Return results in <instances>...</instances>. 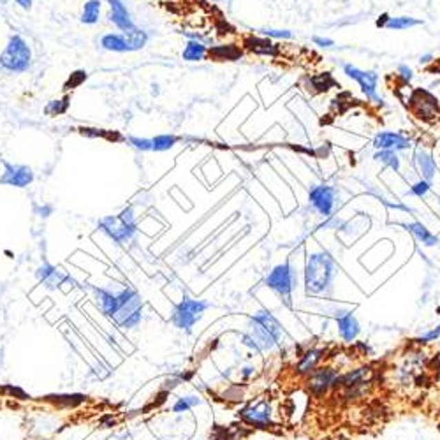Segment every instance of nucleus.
Listing matches in <instances>:
<instances>
[{"label":"nucleus","instance_id":"nucleus-6","mask_svg":"<svg viewBox=\"0 0 440 440\" xmlns=\"http://www.w3.org/2000/svg\"><path fill=\"white\" fill-rule=\"evenodd\" d=\"M32 60H34L32 48L28 46V43L20 34H14V36L9 37L8 44L0 53V67L6 72H11V74L27 72L32 67Z\"/></svg>","mask_w":440,"mask_h":440},{"label":"nucleus","instance_id":"nucleus-21","mask_svg":"<svg viewBox=\"0 0 440 440\" xmlns=\"http://www.w3.org/2000/svg\"><path fill=\"white\" fill-rule=\"evenodd\" d=\"M414 168H416L421 180L425 181H432L437 173L435 159L425 148H416V152H414Z\"/></svg>","mask_w":440,"mask_h":440},{"label":"nucleus","instance_id":"nucleus-42","mask_svg":"<svg viewBox=\"0 0 440 440\" xmlns=\"http://www.w3.org/2000/svg\"><path fill=\"white\" fill-rule=\"evenodd\" d=\"M398 76H400V78L403 79L405 83H409V81H412L414 72L409 66H400L398 67Z\"/></svg>","mask_w":440,"mask_h":440},{"label":"nucleus","instance_id":"nucleus-41","mask_svg":"<svg viewBox=\"0 0 440 440\" xmlns=\"http://www.w3.org/2000/svg\"><path fill=\"white\" fill-rule=\"evenodd\" d=\"M34 213L43 219H48V217L53 213V206L52 205H34Z\"/></svg>","mask_w":440,"mask_h":440},{"label":"nucleus","instance_id":"nucleus-26","mask_svg":"<svg viewBox=\"0 0 440 440\" xmlns=\"http://www.w3.org/2000/svg\"><path fill=\"white\" fill-rule=\"evenodd\" d=\"M44 400L57 405L60 409H76V407H79V405H83L87 401V397L81 393H59L48 394V397H44Z\"/></svg>","mask_w":440,"mask_h":440},{"label":"nucleus","instance_id":"nucleus-28","mask_svg":"<svg viewBox=\"0 0 440 440\" xmlns=\"http://www.w3.org/2000/svg\"><path fill=\"white\" fill-rule=\"evenodd\" d=\"M101 14H103V2L101 0H87L79 14V21L83 25H97L101 21Z\"/></svg>","mask_w":440,"mask_h":440},{"label":"nucleus","instance_id":"nucleus-1","mask_svg":"<svg viewBox=\"0 0 440 440\" xmlns=\"http://www.w3.org/2000/svg\"><path fill=\"white\" fill-rule=\"evenodd\" d=\"M337 263L330 252L319 250L308 254L303 272V286L308 296H330L333 291Z\"/></svg>","mask_w":440,"mask_h":440},{"label":"nucleus","instance_id":"nucleus-49","mask_svg":"<svg viewBox=\"0 0 440 440\" xmlns=\"http://www.w3.org/2000/svg\"><path fill=\"white\" fill-rule=\"evenodd\" d=\"M439 430H440V425H439Z\"/></svg>","mask_w":440,"mask_h":440},{"label":"nucleus","instance_id":"nucleus-9","mask_svg":"<svg viewBox=\"0 0 440 440\" xmlns=\"http://www.w3.org/2000/svg\"><path fill=\"white\" fill-rule=\"evenodd\" d=\"M240 419L243 421L247 426L257 430H270L275 426L273 421V405L270 398L259 397L257 400L250 401L245 407H241L238 412Z\"/></svg>","mask_w":440,"mask_h":440},{"label":"nucleus","instance_id":"nucleus-29","mask_svg":"<svg viewBox=\"0 0 440 440\" xmlns=\"http://www.w3.org/2000/svg\"><path fill=\"white\" fill-rule=\"evenodd\" d=\"M419 25H423V20H417L412 16H394V18L388 16V20H386L382 28H388V30H409V28L419 27Z\"/></svg>","mask_w":440,"mask_h":440},{"label":"nucleus","instance_id":"nucleus-18","mask_svg":"<svg viewBox=\"0 0 440 440\" xmlns=\"http://www.w3.org/2000/svg\"><path fill=\"white\" fill-rule=\"evenodd\" d=\"M412 146L407 136L401 132H393V130H386V132H379L374 138V148L375 150H391V152H403Z\"/></svg>","mask_w":440,"mask_h":440},{"label":"nucleus","instance_id":"nucleus-43","mask_svg":"<svg viewBox=\"0 0 440 440\" xmlns=\"http://www.w3.org/2000/svg\"><path fill=\"white\" fill-rule=\"evenodd\" d=\"M379 199H381L382 203H384V205L388 206V208L400 210V212H412V208H409V206H407V205H401V203H391V201L384 199V197H381V196H379Z\"/></svg>","mask_w":440,"mask_h":440},{"label":"nucleus","instance_id":"nucleus-22","mask_svg":"<svg viewBox=\"0 0 440 440\" xmlns=\"http://www.w3.org/2000/svg\"><path fill=\"white\" fill-rule=\"evenodd\" d=\"M101 48L111 53H132V48H130L129 39H127V34L123 32H110V34H104L101 37Z\"/></svg>","mask_w":440,"mask_h":440},{"label":"nucleus","instance_id":"nucleus-48","mask_svg":"<svg viewBox=\"0 0 440 440\" xmlns=\"http://www.w3.org/2000/svg\"><path fill=\"white\" fill-rule=\"evenodd\" d=\"M212 2H222V0H212Z\"/></svg>","mask_w":440,"mask_h":440},{"label":"nucleus","instance_id":"nucleus-40","mask_svg":"<svg viewBox=\"0 0 440 440\" xmlns=\"http://www.w3.org/2000/svg\"><path fill=\"white\" fill-rule=\"evenodd\" d=\"M430 189H432V183H430V181L419 180L410 187V194L416 197H425L426 194L430 192Z\"/></svg>","mask_w":440,"mask_h":440},{"label":"nucleus","instance_id":"nucleus-7","mask_svg":"<svg viewBox=\"0 0 440 440\" xmlns=\"http://www.w3.org/2000/svg\"><path fill=\"white\" fill-rule=\"evenodd\" d=\"M296 283H298V275H296V270L289 261L282 264H277L272 272L268 273L266 277V286L279 296L283 301V305L289 308H292V292L296 289Z\"/></svg>","mask_w":440,"mask_h":440},{"label":"nucleus","instance_id":"nucleus-12","mask_svg":"<svg viewBox=\"0 0 440 440\" xmlns=\"http://www.w3.org/2000/svg\"><path fill=\"white\" fill-rule=\"evenodd\" d=\"M343 72H346L347 78L354 79L358 83L359 88H361L363 94L366 95V99H370L372 103L382 104V97H379L377 94V85H379V74L375 71H363L359 67L352 66V63H343Z\"/></svg>","mask_w":440,"mask_h":440},{"label":"nucleus","instance_id":"nucleus-45","mask_svg":"<svg viewBox=\"0 0 440 440\" xmlns=\"http://www.w3.org/2000/svg\"><path fill=\"white\" fill-rule=\"evenodd\" d=\"M14 4L18 6V8L25 9V11H30L32 4H34V0H14Z\"/></svg>","mask_w":440,"mask_h":440},{"label":"nucleus","instance_id":"nucleus-19","mask_svg":"<svg viewBox=\"0 0 440 440\" xmlns=\"http://www.w3.org/2000/svg\"><path fill=\"white\" fill-rule=\"evenodd\" d=\"M92 292H94V301L97 305V308L101 310V314L104 317L111 319L113 321L114 315L118 312V298L117 292L110 291L106 287H97L92 286Z\"/></svg>","mask_w":440,"mask_h":440},{"label":"nucleus","instance_id":"nucleus-39","mask_svg":"<svg viewBox=\"0 0 440 440\" xmlns=\"http://www.w3.org/2000/svg\"><path fill=\"white\" fill-rule=\"evenodd\" d=\"M439 338H440V324L439 326L432 328L430 331H426V333H423L419 338H416V343H419V346H425V343L435 342V340H439Z\"/></svg>","mask_w":440,"mask_h":440},{"label":"nucleus","instance_id":"nucleus-14","mask_svg":"<svg viewBox=\"0 0 440 440\" xmlns=\"http://www.w3.org/2000/svg\"><path fill=\"white\" fill-rule=\"evenodd\" d=\"M36 277L48 289H63V291H69V289L78 286V282L71 275H67L62 268L53 266L50 263L41 264L36 270Z\"/></svg>","mask_w":440,"mask_h":440},{"label":"nucleus","instance_id":"nucleus-36","mask_svg":"<svg viewBox=\"0 0 440 440\" xmlns=\"http://www.w3.org/2000/svg\"><path fill=\"white\" fill-rule=\"evenodd\" d=\"M261 36L268 37V39H292L294 34L291 30H280V28H263Z\"/></svg>","mask_w":440,"mask_h":440},{"label":"nucleus","instance_id":"nucleus-34","mask_svg":"<svg viewBox=\"0 0 440 440\" xmlns=\"http://www.w3.org/2000/svg\"><path fill=\"white\" fill-rule=\"evenodd\" d=\"M201 403V398L196 397V394H189V397H181L174 401L173 405V412L174 414H183L189 412L190 409L197 407Z\"/></svg>","mask_w":440,"mask_h":440},{"label":"nucleus","instance_id":"nucleus-30","mask_svg":"<svg viewBox=\"0 0 440 440\" xmlns=\"http://www.w3.org/2000/svg\"><path fill=\"white\" fill-rule=\"evenodd\" d=\"M208 57L210 59H215L219 62H232V60H238L241 57V50L240 48L232 46V44H228V46H215V48H208Z\"/></svg>","mask_w":440,"mask_h":440},{"label":"nucleus","instance_id":"nucleus-13","mask_svg":"<svg viewBox=\"0 0 440 440\" xmlns=\"http://www.w3.org/2000/svg\"><path fill=\"white\" fill-rule=\"evenodd\" d=\"M2 174H0V185L14 187V189H27L28 185L34 183V171L27 164H14V162L2 161Z\"/></svg>","mask_w":440,"mask_h":440},{"label":"nucleus","instance_id":"nucleus-15","mask_svg":"<svg viewBox=\"0 0 440 440\" xmlns=\"http://www.w3.org/2000/svg\"><path fill=\"white\" fill-rule=\"evenodd\" d=\"M333 314L334 321H337L340 338H342L343 342L352 343L354 340L359 337V333H361V326H359L358 319H356L354 312L347 310V308H337Z\"/></svg>","mask_w":440,"mask_h":440},{"label":"nucleus","instance_id":"nucleus-4","mask_svg":"<svg viewBox=\"0 0 440 440\" xmlns=\"http://www.w3.org/2000/svg\"><path fill=\"white\" fill-rule=\"evenodd\" d=\"M375 372L370 365L358 366V368L349 370L346 374H340L337 382V393L346 401H356L366 397L370 389L374 388Z\"/></svg>","mask_w":440,"mask_h":440},{"label":"nucleus","instance_id":"nucleus-46","mask_svg":"<svg viewBox=\"0 0 440 440\" xmlns=\"http://www.w3.org/2000/svg\"><path fill=\"white\" fill-rule=\"evenodd\" d=\"M252 375H256V368H254V366H245V368L241 370V379H248L252 377Z\"/></svg>","mask_w":440,"mask_h":440},{"label":"nucleus","instance_id":"nucleus-3","mask_svg":"<svg viewBox=\"0 0 440 440\" xmlns=\"http://www.w3.org/2000/svg\"><path fill=\"white\" fill-rule=\"evenodd\" d=\"M97 229L108 236L113 243L126 245L134 240L138 232V222H136V212L132 206H127L117 215H106L97 222Z\"/></svg>","mask_w":440,"mask_h":440},{"label":"nucleus","instance_id":"nucleus-2","mask_svg":"<svg viewBox=\"0 0 440 440\" xmlns=\"http://www.w3.org/2000/svg\"><path fill=\"white\" fill-rule=\"evenodd\" d=\"M248 337L259 352H272L282 343L283 328L270 310H259L248 319Z\"/></svg>","mask_w":440,"mask_h":440},{"label":"nucleus","instance_id":"nucleus-17","mask_svg":"<svg viewBox=\"0 0 440 440\" xmlns=\"http://www.w3.org/2000/svg\"><path fill=\"white\" fill-rule=\"evenodd\" d=\"M326 354L328 350L323 349V347H310V349H307L305 352H301L294 368L296 375L303 379L307 377V375H310L315 368L321 366L323 359L326 358Z\"/></svg>","mask_w":440,"mask_h":440},{"label":"nucleus","instance_id":"nucleus-5","mask_svg":"<svg viewBox=\"0 0 440 440\" xmlns=\"http://www.w3.org/2000/svg\"><path fill=\"white\" fill-rule=\"evenodd\" d=\"M118 298V312L114 315L113 323L120 330H134L141 324L145 317V305L139 296V292L132 287H122L117 291Z\"/></svg>","mask_w":440,"mask_h":440},{"label":"nucleus","instance_id":"nucleus-37","mask_svg":"<svg viewBox=\"0 0 440 440\" xmlns=\"http://www.w3.org/2000/svg\"><path fill=\"white\" fill-rule=\"evenodd\" d=\"M127 143L130 146H134L139 152H152L154 146H152V138H139V136H129L127 138Z\"/></svg>","mask_w":440,"mask_h":440},{"label":"nucleus","instance_id":"nucleus-47","mask_svg":"<svg viewBox=\"0 0 440 440\" xmlns=\"http://www.w3.org/2000/svg\"><path fill=\"white\" fill-rule=\"evenodd\" d=\"M430 59H432V57H430V55H426V57H421V62H430Z\"/></svg>","mask_w":440,"mask_h":440},{"label":"nucleus","instance_id":"nucleus-25","mask_svg":"<svg viewBox=\"0 0 440 440\" xmlns=\"http://www.w3.org/2000/svg\"><path fill=\"white\" fill-rule=\"evenodd\" d=\"M400 226L403 229H407V231H409L419 243L425 245V247H435V245L439 243V238H437L426 226L421 224V222H405V224Z\"/></svg>","mask_w":440,"mask_h":440},{"label":"nucleus","instance_id":"nucleus-16","mask_svg":"<svg viewBox=\"0 0 440 440\" xmlns=\"http://www.w3.org/2000/svg\"><path fill=\"white\" fill-rule=\"evenodd\" d=\"M108 8H110V18L111 23L118 28L120 32H132L136 28V23H134L132 16H130L129 8L123 0H106Z\"/></svg>","mask_w":440,"mask_h":440},{"label":"nucleus","instance_id":"nucleus-27","mask_svg":"<svg viewBox=\"0 0 440 440\" xmlns=\"http://www.w3.org/2000/svg\"><path fill=\"white\" fill-rule=\"evenodd\" d=\"M208 57V46L203 41L189 39L185 44L183 52H181V59L185 62H201Z\"/></svg>","mask_w":440,"mask_h":440},{"label":"nucleus","instance_id":"nucleus-31","mask_svg":"<svg viewBox=\"0 0 440 440\" xmlns=\"http://www.w3.org/2000/svg\"><path fill=\"white\" fill-rule=\"evenodd\" d=\"M333 85H337V83L331 78L330 72L310 76V79H308V90L312 92H328Z\"/></svg>","mask_w":440,"mask_h":440},{"label":"nucleus","instance_id":"nucleus-32","mask_svg":"<svg viewBox=\"0 0 440 440\" xmlns=\"http://www.w3.org/2000/svg\"><path fill=\"white\" fill-rule=\"evenodd\" d=\"M178 141H180V138L174 134H159V136L152 138V146H154L152 152H168V150L174 148Z\"/></svg>","mask_w":440,"mask_h":440},{"label":"nucleus","instance_id":"nucleus-38","mask_svg":"<svg viewBox=\"0 0 440 440\" xmlns=\"http://www.w3.org/2000/svg\"><path fill=\"white\" fill-rule=\"evenodd\" d=\"M0 391L6 394H9L11 398H18V400H28V398H30L27 393H25L23 389L18 388V386H12V384L2 386V388H0Z\"/></svg>","mask_w":440,"mask_h":440},{"label":"nucleus","instance_id":"nucleus-20","mask_svg":"<svg viewBox=\"0 0 440 440\" xmlns=\"http://www.w3.org/2000/svg\"><path fill=\"white\" fill-rule=\"evenodd\" d=\"M410 103L414 104V111H416L417 118L430 120V118L437 117V113H439V103H437V99L425 90H417L416 94L412 95V99H410Z\"/></svg>","mask_w":440,"mask_h":440},{"label":"nucleus","instance_id":"nucleus-23","mask_svg":"<svg viewBox=\"0 0 440 440\" xmlns=\"http://www.w3.org/2000/svg\"><path fill=\"white\" fill-rule=\"evenodd\" d=\"M243 44L248 52L256 53V55H261V57H277L279 55V48H277V44L273 43L272 39H268V37L250 36L245 39Z\"/></svg>","mask_w":440,"mask_h":440},{"label":"nucleus","instance_id":"nucleus-10","mask_svg":"<svg viewBox=\"0 0 440 440\" xmlns=\"http://www.w3.org/2000/svg\"><path fill=\"white\" fill-rule=\"evenodd\" d=\"M340 370L334 366H319L305 377V388L314 398H326L337 388Z\"/></svg>","mask_w":440,"mask_h":440},{"label":"nucleus","instance_id":"nucleus-33","mask_svg":"<svg viewBox=\"0 0 440 440\" xmlns=\"http://www.w3.org/2000/svg\"><path fill=\"white\" fill-rule=\"evenodd\" d=\"M374 159L377 162H382L384 166H388V168H391L393 171H400L401 168V161L400 157H398L397 152H391V150H377L374 155Z\"/></svg>","mask_w":440,"mask_h":440},{"label":"nucleus","instance_id":"nucleus-8","mask_svg":"<svg viewBox=\"0 0 440 440\" xmlns=\"http://www.w3.org/2000/svg\"><path fill=\"white\" fill-rule=\"evenodd\" d=\"M212 307L205 299H194L189 294H183L177 307L171 314V323L177 330L190 331L197 323H199L205 312Z\"/></svg>","mask_w":440,"mask_h":440},{"label":"nucleus","instance_id":"nucleus-24","mask_svg":"<svg viewBox=\"0 0 440 440\" xmlns=\"http://www.w3.org/2000/svg\"><path fill=\"white\" fill-rule=\"evenodd\" d=\"M370 228V219L365 215V213H358L350 220H343L342 226L338 228V231L342 232L343 236H349L350 240H356L363 232L368 231Z\"/></svg>","mask_w":440,"mask_h":440},{"label":"nucleus","instance_id":"nucleus-35","mask_svg":"<svg viewBox=\"0 0 440 440\" xmlns=\"http://www.w3.org/2000/svg\"><path fill=\"white\" fill-rule=\"evenodd\" d=\"M69 110V97L59 99V101H50L48 106L44 108V113L50 114V117H59V114L67 113Z\"/></svg>","mask_w":440,"mask_h":440},{"label":"nucleus","instance_id":"nucleus-11","mask_svg":"<svg viewBox=\"0 0 440 440\" xmlns=\"http://www.w3.org/2000/svg\"><path fill=\"white\" fill-rule=\"evenodd\" d=\"M308 205L321 217L330 219V217H333L334 208L338 205V190L333 185H312L310 190H308Z\"/></svg>","mask_w":440,"mask_h":440},{"label":"nucleus","instance_id":"nucleus-44","mask_svg":"<svg viewBox=\"0 0 440 440\" xmlns=\"http://www.w3.org/2000/svg\"><path fill=\"white\" fill-rule=\"evenodd\" d=\"M312 43H314L315 46H321V48L334 46V41L333 39H328V37H321V36L312 37Z\"/></svg>","mask_w":440,"mask_h":440}]
</instances>
